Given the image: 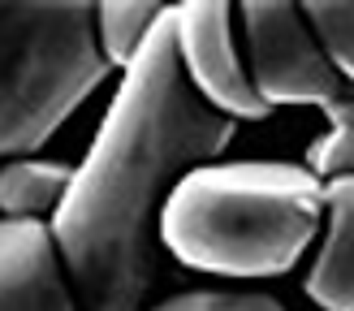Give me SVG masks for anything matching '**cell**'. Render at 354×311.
I'll return each instance as SVG.
<instances>
[{"label":"cell","mask_w":354,"mask_h":311,"mask_svg":"<svg viewBox=\"0 0 354 311\" xmlns=\"http://www.w3.org/2000/svg\"><path fill=\"white\" fill-rule=\"evenodd\" d=\"M121 74L95 143L69 173L48 225L78 311H147L160 276V207L238 130L182 78L173 9L156 17L147 44Z\"/></svg>","instance_id":"6da1fadb"},{"label":"cell","mask_w":354,"mask_h":311,"mask_svg":"<svg viewBox=\"0 0 354 311\" xmlns=\"http://www.w3.org/2000/svg\"><path fill=\"white\" fill-rule=\"evenodd\" d=\"M324 186L303 164L234 160L190 169L160 207V242L190 272L281 276L320 234Z\"/></svg>","instance_id":"7a4b0ae2"},{"label":"cell","mask_w":354,"mask_h":311,"mask_svg":"<svg viewBox=\"0 0 354 311\" xmlns=\"http://www.w3.org/2000/svg\"><path fill=\"white\" fill-rule=\"evenodd\" d=\"M113 65L86 0H0V160H30Z\"/></svg>","instance_id":"3957f363"},{"label":"cell","mask_w":354,"mask_h":311,"mask_svg":"<svg viewBox=\"0 0 354 311\" xmlns=\"http://www.w3.org/2000/svg\"><path fill=\"white\" fill-rule=\"evenodd\" d=\"M242 22H246V48H251L246 78L268 109H281V104L324 109L346 86L298 5H290V0H246Z\"/></svg>","instance_id":"277c9868"},{"label":"cell","mask_w":354,"mask_h":311,"mask_svg":"<svg viewBox=\"0 0 354 311\" xmlns=\"http://www.w3.org/2000/svg\"><path fill=\"white\" fill-rule=\"evenodd\" d=\"M234 9L225 0H186L173 5V52L182 78L212 113L229 121H263L272 109L255 95L246 65L234 48Z\"/></svg>","instance_id":"5b68a950"},{"label":"cell","mask_w":354,"mask_h":311,"mask_svg":"<svg viewBox=\"0 0 354 311\" xmlns=\"http://www.w3.org/2000/svg\"><path fill=\"white\" fill-rule=\"evenodd\" d=\"M0 311H78L44 220H0Z\"/></svg>","instance_id":"8992f818"},{"label":"cell","mask_w":354,"mask_h":311,"mask_svg":"<svg viewBox=\"0 0 354 311\" xmlns=\"http://www.w3.org/2000/svg\"><path fill=\"white\" fill-rule=\"evenodd\" d=\"M324 247L307 272L315 311H354V178L324 182Z\"/></svg>","instance_id":"52a82bcc"},{"label":"cell","mask_w":354,"mask_h":311,"mask_svg":"<svg viewBox=\"0 0 354 311\" xmlns=\"http://www.w3.org/2000/svg\"><path fill=\"white\" fill-rule=\"evenodd\" d=\"M69 164L61 160H9L0 169V212L5 220H44L57 212L69 186Z\"/></svg>","instance_id":"ba28073f"},{"label":"cell","mask_w":354,"mask_h":311,"mask_svg":"<svg viewBox=\"0 0 354 311\" xmlns=\"http://www.w3.org/2000/svg\"><path fill=\"white\" fill-rule=\"evenodd\" d=\"M160 13H165V5H151V0H100L95 5V44L104 52V61L113 69H126L138 57V48L147 44Z\"/></svg>","instance_id":"9c48e42d"},{"label":"cell","mask_w":354,"mask_h":311,"mask_svg":"<svg viewBox=\"0 0 354 311\" xmlns=\"http://www.w3.org/2000/svg\"><path fill=\"white\" fill-rule=\"evenodd\" d=\"M303 17L315 30L333 69L354 86V0H311L303 5Z\"/></svg>","instance_id":"30bf717a"},{"label":"cell","mask_w":354,"mask_h":311,"mask_svg":"<svg viewBox=\"0 0 354 311\" xmlns=\"http://www.w3.org/2000/svg\"><path fill=\"white\" fill-rule=\"evenodd\" d=\"M303 169L315 182L354 178V126H328L320 138H311L303 151Z\"/></svg>","instance_id":"8fae6325"},{"label":"cell","mask_w":354,"mask_h":311,"mask_svg":"<svg viewBox=\"0 0 354 311\" xmlns=\"http://www.w3.org/2000/svg\"><path fill=\"white\" fill-rule=\"evenodd\" d=\"M147 311H286L268 294H229V290H186L151 303Z\"/></svg>","instance_id":"7c38bea8"},{"label":"cell","mask_w":354,"mask_h":311,"mask_svg":"<svg viewBox=\"0 0 354 311\" xmlns=\"http://www.w3.org/2000/svg\"><path fill=\"white\" fill-rule=\"evenodd\" d=\"M320 113L328 117V126H354V86H342Z\"/></svg>","instance_id":"4fadbf2b"}]
</instances>
